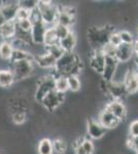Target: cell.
Listing matches in <instances>:
<instances>
[{"label": "cell", "mask_w": 138, "mask_h": 154, "mask_svg": "<svg viewBox=\"0 0 138 154\" xmlns=\"http://www.w3.org/2000/svg\"><path fill=\"white\" fill-rule=\"evenodd\" d=\"M58 73L63 76L79 75L82 70V64L79 54L73 53H65L57 61L56 68Z\"/></svg>", "instance_id": "obj_1"}, {"label": "cell", "mask_w": 138, "mask_h": 154, "mask_svg": "<svg viewBox=\"0 0 138 154\" xmlns=\"http://www.w3.org/2000/svg\"><path fill=\"white\" fill-rule=\"evenodd\" d=\"M97 120L104 126L106 130H114L121 125V120H119L115 116L112 114L108 109L104 108L99 111L97 115Z\"/></svg>", "instance_id": "obj_8"}, {"label": "cell", "mask_w": 138, "mask_h": 154, "mask_svg": "<svg viewBox=\"0 0 138 154\" xmlns=\"http://www.w3.org/2000/svg\"><path fill=\"white\" fill-rule=\"evenodd\" d=\"M101 51L103 53V54L105 57H108V58H115V54H117V48L112 46L111 44L106 43L102 46Z\"/></svg>", "instance_id": "obj_34"}, {"label": "cell", "mask_w": 138, "mask_h": 154, "mask_svg": "<svg viewBox=\"0 0 138 154\" xmlns=\"http://www.w3.org/2000/svg\"><path fill=\"white\" fill-rule=\"evenodd\" d=\"M17 29L22 30L24 32H31L32 27H33V23L30 19L22 20V21H16Z\"/></svg>", "instance_id": "obj_33"}, {"label": "cell", "mask_w": 138, "mask_h": 154, "mask_svg": "<svg viewBox=\"0 0 138 154\" xmlns=\"http://www.w3.org/2000/svg\"><path fill=\"white\" fill-rule=\"evenodd\" d=\"M136 72H137V77H138V68H137V70H136Z\"/></svg>", "instance_id": "obj_43"}, {"label": "cell", "mask_w": 138, "mask_h": 154, "mask_svg": "<svg viewBox=\"0 0 138 154\" xmlns=\"http://www.w3.org/2000/svg\"><path fill=\"white\" fill-rule=\"evenodd\" d=\"M59 38H58L56 32L54 30V27H50L47 29L46 36H44V42H43V45L47 48V46H52L55 45V44H59Z\"/></svg>", "instance_id": "obj_25"}, {"label": "cell", "mask_w": 138, "mask_h": 154, "mask_svg": "<svg viewBox=\"0 0 138 154\" xmlns=\"http://www.w3.org/2000/svg\"><path fill=\"white\" fill-rule=\"evenodd\" d=\"M137 68L128 70L124 79V84L126 86L128 95H136L138 93V77H137Z\"/></svg>", "instance_id": "obj_14"}, {"label": "cell", "mask_w": 138, "mask_h": 154, "mask_svg": "<svg viewBox=\"0 0 138 154\" xmlns=\"http://www.w3.org/2000/svg\"><path fill=\"white\" fill-rule=\"evenodd\" d=\"M107 130L104 128L97 119L89 118L86 122V133L87 137L91 140H101L106 135Z\"/></svg>", "instance_id": "obj_5"}, {"label": "cell", "mask_w": 138, "mask_h": 154, "mask_svg": "<svg viewBox=\"0 0 138 154\" xmlns=\"http://www.w3.org/2000/svg\"><path fill=\"white\" fill-rule=\"evenodd\" d=\"M107 98L109 99V102L112 100L115 101H124L128 95L126 86L123 82H115V81H110L107 82Z\"/></svg>", "instance_id": "obj_7"}, {"label": "cell", "mask_w": 138, "mask_h": 154, "mask_svg": "<svg viewBox=\"0 0 138 154\" xmlns=\"http://www.w3.org/2000/svg\"><path fill=\"white\" fill-rule=\"evenodd\" d=\"M0 154H1V153H0Z\"/></svg>", "instance_id": "obj_44"}, {"label": "cell", "mask_w": 138, "mask_h": 154, "mask_svg": "<svg viewBox=\"0 0 138 154\" xmlns=\"http://www.w3.org/2000/svg\"><path fill=\"white\" fill-rule=\"evenodd\" d=\"M12 123L17 125H22L24 123H26V121L28 120V112L26 111H14L11 112V114L9 115Z\"/></svg>", "instance_id": "obj_24"}, {"label": "cell", "mask_w": 138, "mask_h": 154, "mask_svg": "<svg viewBox=\"0 0 138 154\" xmlns=\"http://www.w3.org/2000/svg\"><path fill=\"white\" fill-rule=\"evenodd\" d=\"M31 11H29V9H27V8H24V7L19 6V9H18V12H17L16 21H22V20L30 19Z\"/></svg>", "instance_id": "obj_36"}, {"label": "cell", "mask_w": 138, "mask_h": 154, "mask_svg": "<svg viewBox=\"0 0 138 154\" xmlns=\"http://www.w3.org/2000/svg\"><path fill=\"white\" fill-rule=\"evenodd\" d=\"M89 66L93 71L101 75L105 67V56L101 49H95L91 51L89 57Z\"/></svg>", "instance_id": "obj_9"}, {"label": "cell", "mask_w": 138, "mask_h": 154, "mask_svg": "<svg viewBox=\"0 0 138 154\" xmlns=\"http://www.w3.org/2000/svg\"><path fill=\"white\" fill-rule=\"evenodd\" d=\"M38 1H33V0H23V1H19V6L27 8L29 11H33L37 7Z\"/></svg>", "instance_id": "obj_39"}, {"label": "cell", "mask_w": 138, "mask_h": 154, "mask_svg": "<svg viewBox=\"0 0 138 154\" xmlns=\"http://www.w3.org/2000/svg\"><path fill=\"white\" fill-rule=\"evenodd\" d=\"M53 91H55V78L47 73L37 79L35 84L34 100L36 103L41 104L42 100Z\"/></svg>", "instance_id": "obj_4"}, {"label": "cell", "mask_w": 138, "mask_h": 154, "mask_svg": "<svg viewBox=\"0 0 138 154\" xmlns=\"http://www.w3.org/2000/svg\"><path fill=\"white\" fill-rule=\"evenodd\" d=\"M5 19H4V17H3V14H2V12H1V11H0V27L2 26L4 23H5Z\"/></svg>", "instance_id": "obj_40"}, {"label": "cell", "mask_w": 138, "mask_h": 154, "mask_svg": "<svg viewBox=\"0 0 138 154\" xmlns=\"http://www.w3.org/2000/svg\"><path fill=\"white\" fill-rule=\"evenodd\" d=\"M128 135L129 137H138V119H134L129 123Z\"/></svg>", "instance_id": "obj_37"}, {"label": "cell", "mask_w": 138, "mask_h": 154, "mask_svg": "<svg viewBox=\"0 0 138 154\" xmlns=\"http://www.w3.org/2000/svg\"><path fill=\"white\" fill-rule=\"evenodd\" d=\"M134 45H138V26L136 29V36H135V43Z\"/></svg>", "instance_id": "obj_41"}, {"label": "cell", "mask_w": 138, "mask_h": 154, "mask_svg": "<svg viewBox=\"0 0 138 154\" xmlns=\"http://www.w3.org/2000/svg\"><path fill=\"white\" fill-rule=\"evenodd\" d=\"M127 146L133 152L138 151V137H129L127 138Z\"/></svg>", "instance_id": "obj_38"}, {"label": "cell", "mask_w": 138, "mask_h": 154, "mask_svg": "<svg viewBox=\"0 0 138 154\" xmlns=\"http://www.w3.org/2000/svg\"><path fill=\"white\" fill-rule=\"evenodd\" d=\"M65 101V97L62 94L58 93L56 91H53L52 93H50L46 98L42 100L41 105L47 112H55L56 110L61 107L62 104Z\"/></svg>", "instance_id": "obj_6"}, {"label": "cell", "mask_w": 138, "mask_h": 154, "mask_svg": "<svg viewBox=\"0 0 138 154\" xmlns=\"http://www.w3.org/2000/svg\"><path fill=\"white\" fill-rule=\"evenodd\" d=\"M37 9L40 12L41 20L49 27H54L57 24L58 14L60 11L59 4H55L52 1L40 0L37 4Z\"/></svg>", "instance_id": "obj_3"}, {"label": "cell", "mask_w": 138, "mask_h": 154, "mask_svg": "<svg viewBox=\"0 0 138 154\" xmlns=\"http://www.w3.org/2000/svg\"><path fill=\"white\" fill-rule=\"evenodd\" d=\"M119 61L117 58H108L105 57V67L101 73V78L105 82H110L114 80L115 72H117V66H119Z\"/></svg>", "instance_id": "obj_12"}, {"label": "cell", "mask_w": 138, "mask_h": 154, "mask_svg": "<svg viewBox=\"0 0 138 154\" xmlns=\"http://www.w3.org/2000/svg\"><path fill=\"white\" fill-rule=\"evenodd\" d=\"M14 51V48L11 41H0V60L9 63Z\"/></svg>", "instance_id": "obj_20"}, {"label": "cell", "mask_w": 138, "mask_h": 154, "mask_svg": "<svg viewBox=\"0 0 138 154\" xmlns=\"http://www.w3.org/2000/svg\"><path fill=\"white\" fill-rule=\"evenodd\" d=\"M53 147H54V152L56 154H65L68 148L67 141L63 137L58 136L55 139H53Z\"/></svg>", "instance_id": "obj_22"}, {"label": "cell", "mask_w": 138, "mask_h": 154, "mask_svg": "<svg viewBox=\"0 0 138 154\" xmlns=\"http://www.w3.org/2000/svg\"><path fill=\"white\" fill-rule=\"evenodd\" d=\"M34 62L38 68L44 69V70H47H47H52V69L56 68L57 64V60L50 54H47V51L44 54L34 57Z\"/></svg>", "instance_id": "obj_16"}, {"label": "cell", "mask_w": 138, "mask_h": 154, "mask_svg": "<svg viewBox=\"0 0 138 154\" xmlns=\"http://www.w3.org/2000/svg\"><path fill=\"white\" fill-rule=\"evenodd\" d=\"M76 44H77V36L75 35L73 31L68 36L65 37L64 39L60 40L59 42V45L61 46L65 53H73L75 48H76Z\"/></svg>", "instance_id": "obj_19"}, {"label": "cell", "mask_w": 138, "mask_h": 154, "mask_svg": "<svg viewBox=\"0 0 138 154\" xmlns=\"http://www.w3.org/2000/svg\"><path fill=\"white\" fill-rule=\"evenodd\" d=\"M67 81H68L69 91L72 93H77L82 89V79L79 78V75H69L67 76Z\"/></svg>", "instance_id": "obj_28"}, {"label": "cell", "mask_w": 138, "mask_h": 154, "mask_svg": "<svg viewBox=\"0 0 138 154\" xmlns=\"http://www.w3.org/2000/svg\"><path fill=\"white\" fill-rule=\"evenodd\" d=\"M134 57V44H124L122 43L117 48L115 58L120 64H127Z\"/></svg>", "instance_id": "obj_15"}, {"label": "cell", "mask_w": 138, "mask_h": 154, "mask_svg": "<svg viewBox=\"0 0 138 154\" xmlns=\"http://www.w3.org/2000/svg\"><path fill=\"white\" fill-rule=\"evenodd\" d=\"M17 24L16 21L5 22L0 27V41H11L16 36Z\"/></svg>", "instance_id": "obj_17"}, {"label": "cell", "mask_w": 138, "mask_h": 154, "mask_svg": "<svg viewBox=\"0 0 138 154\" xmlns=\"http://www.w3.org/2000/svg\"><path fill=\"white\" fill-rule=\"evenodd\" d=\"M46 51L47 54H51V56L54 57L57 61L65 54V51L62 49V48L59 45V44H55V45H52V46H47V48H46Z\"/></svg>", "instance_id": "obj_31"}, {"label": "cell", "mask_w": 138, "mask_h": 154, "mask_svg": "<svg viewBox=\"0 0 138 154\" xmlns=\"http://www.w3.org/2000/svg\"><path fill=\"white\" fill-rule=\"evenodd\" d=\"M108 43L111 44L112 46L114 48H119L120 45L122 44V40H121V37H120L119 31L114 30L111 34L109 35V39H108Z\"/></svg>", "instance_id": "obj_35"}, {"label": "cell", "mask_w": 138, "mask_h": 154, "mask_svg": "<svg viewBox=\"0 0 138 154\" xmlns=\"http://www.w3.org/2000/svg\"><path fill=\"white\" fill-rule=\"evenodd\" d=\"M135 64H136V67L138 68V60H135Z\"/></svg>", "instance_id": "obj_42"}, {"label": "cell", "mask_w": 138, "mask_h": 154, "mask_svg": "<svg viewBox=\"0 0 138 154\" xmlns=\"http://www.w3.org/2000/svg\"><path fill=\"white\" fill-rule=\"evenodd\" d=\"M54 30L55 32H56L58 38H59V40H62V39H64L65 37H67L69 35L70 33H71V28H69V27H66V26H63V25H60V24H56L54 26Z\"/></svg>", "instance_id": "obj_30"}, {"label": "cell", "mask_w": 138, "mask_h": 154, "mask_svg": "<svg viewBox=\"0 0 138 154\" xmlns=\"http://www.w3.org/2000/svg\"><path fill=\"white\" fill-rule=\"evenodd\" d=\"M55 91L58 93L62 94H66L69 91V86H68V81H67V76L60 75L59 77H57L55 79Z\"/></svg>", "instance_id": "obj_23"}, {"label": "cell", "mask_w": 138, "mask_h": 154, "mask_svg": "<svg viewBox=\"0 0 138 154\" xmlns=\"http://www.w3.org/2000/svg\"><path fill=\"white\" fill-rule=\"evenodd\" d=\"M36 67L34 60H24L9 64V68L14 73L16 81H23L25 79L32 78L36 74Z\"/></svg>", "instance_id": "obj_2"}, {"label": "cell", "mask_w": 138, "mask_h": 154, "mask_svg": "<svg viewBox=\"0 0 138 154\" xmlns=\"http://www.w3.org/2000/svg\"><path fill=\"white\" fill-rule=\"evenodd\" d=\"M120 37H121L122 43L124 44H134L135 43V35L131 31L123 29L119 31Z\"/></svg>", "instance_id": "obj_29"}, {"label": "cell", "mask_w": 138, "mask_h": 154, "mask_svg": "<svg viewBox=\"0 0 138 154\" xmlns=\"http://www.w3.org/2000/svg\"><path fill=\"white\" fill-rule=\"evenodd\" d=\"M81 146L82 147L85 151H86L87 154H94L95 151V145L93 143V141L88 137H84L81 142Z\"/></svg>", "instance_id": "obj_32"}, {"label": "cell", "mask_w": 138, "mask_h": 154, "mask_svg": "<svg viewBox=\"0 0 138 154\" xmlns=\"http://www.w3.org/2000/svg\"><path fill=\"white\" fill-rule=\"evenodd\" d=\"M16 82V78L11 68L0 69V88H9Z\"/></svg>", "instance_id": "obj_18"}, {"label": "cell", "mask_w": 138, "mask_h": 154, "mask_svg": "<svg viewBox=\"0 0 138 154\" xmlns=\"http://www.w3.org/2000/svg\"><path fill=\"white\" fill-rule=\"evenodd\" d=\"M50 27L42 21L33 23V27L31 30V39L34 45H43L44 36Z\"/></svg>", "instance_id": "obj_10"}, {"label": "cell", "mask_w": 138, "mask_h": 154, "mask_svg": "<svg viewBox=\"0 0 138 154\" xmlns=\"http://www.w3.org/2000/svg\"><path fill=\"white\" fill-rule=\"evenodd\" d=\"M19 1H0V11L6 22L16 21Z\"/></svg>", "instance_id": "obj_13"}, {"label": "cell", "mask_w": 138, "mask_h": 154, "mask_svg": "<svg viewBox=\"0 0 138 154\" xmlns=\"http://www.w3.org/2000/svg\"><path fill=\"white\" fill-rule=\"evenodd\" d=\"M24 60H34V57L32 56L31 53H29V51H27L14 49L9 64L16 63V62H19V61H24Z\"/></svg>", "instance_id": "obj_26"}, {"label": "cell", "mask_w": 138, "mask_h": 154, "mask_svg": "<svg viewBox=\"0 0 138 154\" xmlns=\"http://www.w3.org/2000/svg\"><path fill=\"white\" fill-rule=\"evenodd\" d=\"M57 24L63 25V26L71 28V27L75 24V18L74 17L69 16V14H67L66 12H64L62 9H60L59 14H58V19H57Z\"/></svg>", "instance_id": "obj_27"}, {"label": "cell", "mask_w": 138, "mask_h": 154, "mask_svg": "<svg viewBox=\"0 0 138 154\" xmlns=\"http://www.w3.org/2000/svg\"><path fill=\"white\" fill-rule=\"evenodd\" d=\"M37 154H55L53 141L50 138H42L37 144Z\"/></svg>", "instance_id": "obj_21"}, {"label": "cell", "mask_w": 138, "mask_h": 154, "mask_svg": "<svg viewBox=\"0 0 138 154\" xmlns=\"http://www.w3.org/2000/svg\"><path fill=\"white\" fill-rule=\"evenodd\" d=\"M105 108L108 109L115 117L119 119V120H121V122L126 120V118L128 116V108H127L126 104L124 103V101L112 100L107 103Z\"/></svg>", "instance_id": "obj_11"}]
</instances>
